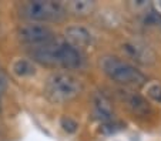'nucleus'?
Masks as SVG:
<instances>
[{"label": "nucleus", "mask_w": 161, "mask_h": 141, "mask_svg": "<svg viewBox=\"0 0 161 141\" xmlns=\"http://www.w3.org/2000/svg\"><path fill=\"white\" fill-rule=\"evenodd\" d=\"M31 57L46 66H60L64 68H80L84 64L81 52L66 41H50L39 47H33Z\"/></svg>", "instance_id": "nucleus-1"}, {"label": "nucleus", "mask_w": 161, "mask_h": 141, "mask_svg": "<svg viewBox=\"0 0 161 141\" xmlns=\"http://www.w3.org/2000/svg\"><path fill=\"white\" fill-rule=\"evenodd\" d=\"M83 86L77 77L69 73H54L46 80L44 94L52 103H67L81 93Z\"/></svg>", "instance_id": "nucleus-2"}, {"label": "nucleus", "mask_w": 161, "mask_h": 141, "mask_svg": "<svg viewBox=\"0 0 161 141\" xmlns=\"http://www.w3.org/2000/svg\"><path fill=\"white\" fill-rule=\"evenodd\" d=\"M19 12L21 17L31 22H58L66 16L67 10L60 2L34 0L20 4Z\"/></svg>", "instance_id": "nucleus-3"}, {"label": "nucleus", "mask_w": 161, "mask_h": 141, "mask_svg": "<svg viewBox=\"0 0 161 141\" xmlns=\"http://www.w3.org/2000/svg\"><path fill=\"white\" fill-rule=\"evenodd\" d=\"M100 66L103 71L111 80L120 84H130V86H140L146 81V76L138 71L134 66L120 60L114 56H106L100 60Z\"/></svg>", "instance_id": "nucleus-4"}, {"label": "nucleus", "mask_w": 161, "mask_h": 141, "mask_svg": "<svg viewBox=\"0 0 161 141\" xmlns=\"http://www.w3.org/2000/svg\"><path fill=\"white\" fill-rule=\"evenodd\" d=\"M17 36L21 43L30 47H39L54 40V33L52 29L39 23H29L19 27Z\"/></svg>", "instance_id": "nucleus-5"}, {"label": "nucleus", "mask_w": 161, "mask_h": 141, "mask_svg": "<svg viewBox=\"0 0 161 141\" xmlns=\"http://www.w3.org/2000/svg\"><path fill=\"white\" fill-rule=\"evenodd\" d=\"M67 43L73 47H86L91 43V33L81 26H70L66 29Z\"/></svg>", "instance_id": "nucleus-6"}, {"label": "nucleus", "mask_w": 161, "mask_h": 141, "mask_svg": "<svg viewBox=\"0 0 161 141\" xmlns=\"http://www.w3.org/2000/svg\"><path fill=\"white\" fill-rule=\"evenodd\" d=\"M123 100H124L125 106L130 108L133 113L138 114V116H144L150 111L148 103L137 93H131V91H124L123 93Z\"/></svg>", "instance_id": "nucleus-7"}, {"label": "nucleus", "mask_w": 161, "mask_h": 141, "mask_svg": "<svg viewBox=\"0 0 161 141\" xmlns=\"http://www.w3.org/2000/svg\"><path fill=\"white\" fill-rule=\"evenodd\" d=\"M94 107H96V114L98 116V118H101L103 121H111L113 120V111L110 107L108 101L106 100V97L101 94H97L94 98Z\"/></svg>", "instance_id": "nucleus-8"}, {"label": "nucleus", "mask_w": 161, "mask_h": 141, "mask_svg": "<svg viewBox=\"0 0 161 141\" xmlns=\"http://www.w3.org/2000/svg\"><path fill=\"white\" fill-rule=\"evenodd\" d=\"M93 9H94V3L90 0H73L70 3H67L66 7V10L76 16H86L93 12Z\"/></svg>", "instance_id": "nucleus-9"}, {"label": "nucleus", "mask_w": 161, "mask_h": 141, "mask_svg": "<svg viewBox=\"0 0 161 141\" xmlns=\"http://www.w3.org/2000/svg\"><path fill=\"white\" fill-rule=\"evenodd\" d=\"M124 49L127 50L134 58H137L138 62H143V63L148 62V58H147L148 50H147L146 47H141V46H138V44H127Z\"/></svg>", "instance_id": "nucleus-10"}, {"label": "nucleus", "mask_w": 161, "mask_h": 141, "mask_svg": "<svg viewBox=\"0 0 161 141\" xmlns=\"http://www.w3.org/2000/svg\"><path fill=\"white\" fill-rule=\"evenodd\" d=\"M13 70L17 76H31L34 74V67L31 66L30 62H26V60H19V62L14 63L13 66Z\"/></svg>", "instance_id": "nucleus-11"}, {"label": "nucleus", "mask_w": 161, "mask_h": 141, "mask_svg": "<svg viewBox=\"0 0 161 141\" xmlns=\"http://www.w3.org/2000/svg\"><path fill=\"white\" fill-rule=\"evenodd\" d=\"M61 127L67 133H76L77 128H79V124L73 118H70V117H63L61 118Z\"/></svg>", "instance_id": "nucleus-12"}, {"label": "nucleus", "mask_w": 161, "mask_h": 141, "mask_svg": "<svg viewBox=\"0 0 161 141\" xmlns=\"http://www.w3.org/2000/svg\"><path fill=\"white\" fill-rule=\"evenodd\" d=\"M146 24L148 26H161V14L155 12H150L146 16Z\"/></svg>", "instance_id": "nucleus-13"}, {"label": "nucleus", "mask_w": 161, "mask_h": 141, "mask_svg": "<svg viewBox=\"0 0 161 141\" xmlns=\"http://www.w3.org/2000/svg\"><path fill=\"white\" fill-rule=\"evenodd\" d=\"M148 95L157 103H161V86L158 84H154L148 89Z\"/></svg>", "instance_id": "nucleus-14"}, {"label": "nucleus", "mask_w": 161, "mask_h": 141, "mask_svg": "<svg viewBox=\"0 0 161 141\" xmlns=\"http://www.w3.org/2000/svg\"><path fill=\"white\" fill-rule=\"evenodd\" d=\"M6 89V77H4L3 71L0 70V93H3Z\"/></svg>", "instance_id": "nucleus-15"}, {"label": "nucleus", "mask_w": 161, "mask_h": 141, "mask_svg": "<svg viewBox=\"0 0 161 141\" xmlns=\"http://www.w3.org/2000/svg\"><path fill=\"white\" fill-rule=\"evenodd\" d=\"M160 4H161V2H160Z\"/></svg>", "instance_id": "nucleus-16"}]
</instances>
